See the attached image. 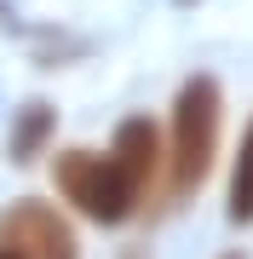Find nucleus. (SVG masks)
<instances>
[{
  "instance_id": "f257e3e1",
  "label": "nucleus",
  "mask_w": 253,
  "mask_h": 259,
  "mask_svg": "<svg viewBox=\"0 0 253 259\" xmlns=\"http://www.w3.org/2000/svg\"><path fill=\"white\" fill-rule=\"evenodd\" d=\"M219 139H225V87H219V75H190L173 93V115L161 127L156 207L196 202L207 173H213V161H219Z\"/></svg>"
},
{
  "instance_id": "f03ea898",
  "label": "nucleus",
  "mask_w": 253,
  "mask_h": 259,
  "mask_svg": "<svg viewBox=\"0 0 253 259\" xmlns=\"http://www.w3.org/2000/svg\"><path fill=\"white\" fill-rule=\"evenodd\" d=\"M52 185H58V202L92 225H127L150 202V190L121 167L115 150H58Z\"/></svg>"
},
{
  "instance_id": "7ed1b4c3",
  "label": "nucleus",
  "mask_w": 253,
  "mask_h": 259,
  "mask_svg": "<svg viewBox=\"0 0 253 259\" xmlns=\"http://www.w3.org/2000/svg\"><path fill=\"white\" fill-rule=\"evenodd\" d=\"M0 236L18 242L29 259H81V236L64 219V207L40 202V196H18L0 219Z\"/></svg>"
},
{
  "instance_id": "20e7f679",
  "label": "nucleus",
  "mask_w": 253,
  "mask_h": 259,
  "mask_svg": "<svg viewBox=\"0 0 253 259\" xmlns=\"http://www.w3.org/2000/svg\"><path fill=\"white\" fill-rule=\"evenodd\" d=\"M110 150L121 156V167L150 190V202H156V185H161V121H150V115H121L115 133H110Z\"/></svg>"
},
{
  "instance_id": "39448f33",
  "label": "nucleus",
  "mask_w": 253,
  "mask_h": 259,
  "mask_svg": "<svg viewBox=\"0 0 253 259\" xmlns=\"http://www.w3.org/2000/svg\"><path fill=\"white\" fill-rule=\"evenodd\" d=\"M58 139V110L46 98H29L18 115H12V133H6V156L12 167H35V156H46Z\"/></svg>"
},
{
  "instance_id": "423d86ee",
  "label": "nucleus",
  "mask_w": 253,
  "mask_h": 259,
  "mask_svg": "<svg viewBox=\"0 0 253 259\" xmlns=\"http://www.w3.org/2000/svg\"><path fill=\"white\" fill-rule=\"evenodd\" d=\"M225 213H230V225H253V115L242 127V144H236V167H230V185H225Z\"/></svg>"
},
{
  "instance_id": "0eeeda50",
  "label": "nucleus",
  "mask_w": 253,
  "mask_h": 259,
  "mask_svg": "<svg viewBox=\"0 0 253 259\" xmlns=\"http://www.w3.org/2000/svg\"><path fill=\"white\" fill-rule=\"evenodd\" d=\"M0 259H29V253L18 248V242H6V236H0Z\"/></svg>"
},
{
  "instance_id": "6e6552de",
  "label": "nucleus",
  "mask_w": 253,
  "mask_h": 259,
  "mask_svg": "<svg viewBox=\"0 0 253 259\" xmlns=\"http://www.w3.org/2000/svg\"><path fill=\"white\" fill-rule=\"evenodd\" d=\"M219 259H247V253H219Z\"/></svg>"
},
{
  "instance_id": "1a4fd4ad",
  "label": "nucleus",
  "mask_w": 253,
  "mask_h": 259,
  "mask_svg": "<svg viewBox=\"0 0 253 259\" xmlns=\"http://www.w3.org/2000/svg\"><path fill=\"white\" fill-rule=\"evenodd\" d=\"M127 259H144V253H127Z\"/></svg>"
}]
</instances>
